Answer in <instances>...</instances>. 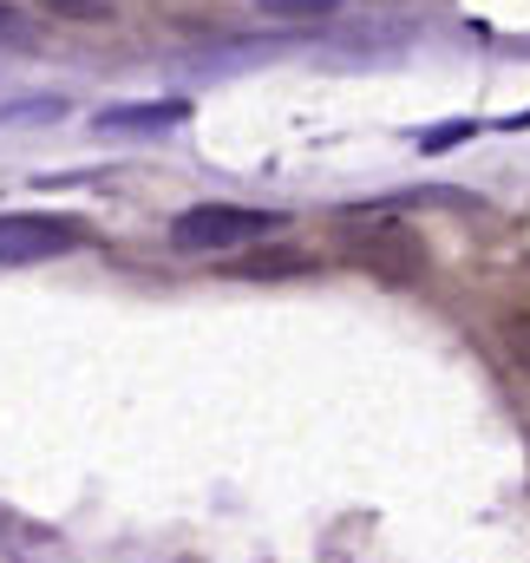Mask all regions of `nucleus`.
<instances>
[{"label": "nucleus", "mask_w": 530, "mask_h": 563, "mask_svg": "<svg viewBox=\"0 0 530 563\" xmlns=\"http://www.w3.org/2000/svg\"><path fill=\"white\" fill-rule=\"evenodd\" d=\"M268 230H281L275 210H250V203H197L170 223V250L184 256H230L243 243H256Z\"/></svg>", "instance_id": "nucleus-1"}, {"label": "nucleus", "mask_w": 530, "mask_h": 563, "mask_svg": "<svg viewBox=\"0 0 530 563\" xmlns=\"http://www.w3.org/2000/svg\"><path fill=\"white\" fill-rule=\"evenodd\" d=\"M341 250H347V263H354V269L394 282V288H406V282L426 276V243H419V230L387 223V217L347 223V230H341Z\"/></svg>", "instance_id": "nucleus-2"}, {"label": "nucleus", "mask_w": 530, "mask_h": 563, "mask_svg": "<svg viewBox=\"0 0 530 563\" xmlns=\"http://www.w3.org/2000/svg\"><path fill=\"white\" fill-rule=\"evenodd\" d=\"M79 243H86V230L73 217H0V263H46Z\"/></svg>", "instance_id": "nucleus-3"}, {"label": "nucleus", "mask_w": 530, "mask_h": 563, "mask_svg": "<svg viewBox=\"0 0 530 563\" xmlns=\"http://www.w3.org/2000/svg\"><path fill=\"white\" fill-rule=\"evenodd\" d=\"M321 269V256L314 250H295V243H268L256 256H243L230 276L236 282H288V276H314Z\"/></svg>", "instance_id": "nucleus-4"}, {"label": "nucleus", "mask_w": 530, "mask_h": 563, "mask_svg": "<svg viewBox=\"0 0 530 563\" xmlns=\"http://www.w3.org/2000/svg\"><path fill=\"white\" fill-rule=\"evenodd\" d=\"M190 119V106H177V99H164V106H112V112H99V125H112V132H164V125H184Z\"/></svg>", "instance_id": "nucleus-5"}, {"label": "nucleus", "mask_w": 530, "mask_h": 563, "mask_svg": "<svg viewBox=\"0 0 530 563\" xmlns=\"http://www.w3.org/2000/svg\"><path fill=\"white\" fill-rule=\"evenodd\" d=\"M33 7H46L53 20H79V26H106L112 20V0H33Z\"/></svg>", "instance_id": "nucleus-6"}, {"label": "nucleus", "mask_w": 530, "mask_h": 563, "mask_svg": "<svg viewBox=\"0 0 530 563\" xmlns=\"http://www.w3.org/2000/svg\"><path fill=\"white\" fill-rule=\"evenodd\" d=\"M498 341H505L511 367L530 380V314H505V321H498Z\"/></svg>", "instance_id": "nucleus-7"}, {"label": "nucleus", "mask_w": 530, "mask_h": 563, "mask_svg": "<svg viewBox=\"0 0 530 563\" xmlns=\"http://www.w3.org/2000/svg\"><path fill=\"white\" fill-rule=\"evenodd\" d=\"M263 13H275V20H321V13H334L341 0H256Z\"/></svg>", "instance_id": "nucleus-8"}, {"label": "nucleus", "mask_w": 530, "mask_h": 563, "mask_svg": "<svg viewBox=\"0 0 530 563\" xmlns=\"http://www.w3.org/2000/svg\"><path fill=\"white\" fill-rule=\"evenodd\" d=\"M0 26H7V13H0Z\"/></svg>", "instance_id": "nucleus-9"}]
</instances>
